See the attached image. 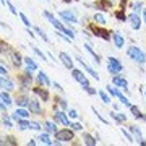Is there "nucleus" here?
<instances>
[{"label": "nucleus", "mask_w": 146, "mask_h": 146, "mask_svg": "<svg viewBox=\"0 0 146 146\" xmlns=\"http://www.w3.org/2000/svg\"><path fill=\"white\" fill-rule=\"evenodd\" d=\"M127 55H128L135 63H138V65H145L146 63V54L143 52L138 46H130L128 47V49H127Z\"/></svg>", "instance_id": "f257e3e1"}, {"label": "nucleus", "mask_w": 146, "mask_h": 146, "mask_svg": "<svg viewBox=\"0 0 146 146\" xmlns=\"http://www.w3.org/2000/svg\"><path fill=\"white\" fill-rule=\"evenodd\" d=\"M107 72L110 75H119L123 72V63L120 62L117 57H107Z\"/></svg>", "instance_id": "f03ea898"}, {"label": "nucleus", "mask_w": 146, "mask_h": 146, "mask_svg": "<svg viewBox=\"0 0 146 146\" xmlns=\"http://www.w3.org/2000/svg\"><path fill=\"white\" fill-rule=\"evenodd\" d=\"M75 58H76V62H78L80 65H81V67L84 68V72L88 73V75H91V76H93V78L96 80V81H99V80H101L99 73L96 72V70H94L93 67H89V65H88V62H86V60H84L83 57H80V55H76V57H75Z\"/></svg>", "instance_id": "7ed1b4c3"}, {"label": "nucleus", "mask_w": 146, "mask_h": 146, "mask_svg": "<svg viewBox=\"0 0 146 146\" xmlns=\"http://www.w3.org/2000/svg\"><path fill=\"white\" fill-rule=\"evenodd\" d=\"M58 16H60L65 23H72V25L78 23L76 11H73V10H62V11H58Z\"/></svg>", "instance_id": "20e7f679"}, {"label": "nucleus", "mask_w": 146, "mask_h": 146, "mask_svg": "<svg viewBox=\"0 0 146 146\" xmlns=\"http://www.w3.org/2000/svg\"><path fill=\"white\" fill-rule=\"evenodd\" d=\"M73 128H63V130H58L55 133V138L58 141H62V143H68V141L73 140Z\"/></svg>", "instance_id": "39448f33"}, {"label": "nucleus", "mask_w": 146, "mask_h": 146, "mask_svg": "<svg viewBox=\"0 0 146 146\" xmlns=\"http://www.w3.org/2000/svg\"><path fill=\"white\" fill-rule=\"evenodd\" d=\"M42 16H44V18H46V20L49 21V23H50L54 28H55V29H58V31H63V29H65V26H63L62 23H60V21H58L57 18H55L52 13H50V11L44 10V11H42Z\"/></svg>", "instance_id": "423d86ee"}, {"label": "nucleus", "mask_w": 146, "mask_h": 146, "mask_svg": "<svg viewBox=\"0 0 146 146\" xmlns=\"http://www.w3.org/2000/svg\"><path fill=\"white\" fill-rule=\"evenodd\" d=\"M31 115V110H28L26 107H18V109L11 114V119L13 120H20V119H29Z\"/></svg>", "instance_id": "0eeeda50"}, {"label": "nucleus", "mask_w": 146, "mask_h": 146, "mask_svg": "<svg viewBox=\"0 0 146 146\" xmlns=\"http://www.w3.org/2000/svg\"><path fill=\"white\" fill-rule=\"evenodd\" d=\"M70 117H68V114H65L63 110H57L55 114H54V120L55 122H58V123H62V125L65 127H70Z\"/></svg>", "instance_id": "6e6552de"}, {"label": "nucleus", "mask_w": 146, "mask_h": 146, "mask_svg": "<svg viewBox=\"0 0 146 146\" xmlns=\"http://www.w3.org/2000/svg\"><path fill=\"white\" fill-rule=\"evenodd\" d=\"M128 21H130L131 29H135V31H140V29H141V18L138 16V13H136V11L128 15Z\"/></svg>", "instance_id": "1a4fd4ad"}, {"label": "nucleus", "mask_w": 146, "mask_h": 146, "mask_svg": "<svg viewBox=\"0 0 146 146\" xmlns=\"http://www.w3.org/2000/svg\"><path fill=\"white\" fill-rule=\"evenodd\" d=\"M112 83H114L117 88L123 89V91H128V81H127L123 76H119V75H115L114 78H112Z\"/></svg>", "instance_id": "9d476101"}, {"label": "nucleus", "mask_w": 146, "mask_h": 146, "mask_svg": "<svg viewBox=\"0 0 146 146\" xmlns=\"http://www.w3.org/2000/svg\"><path fill=\"white\" fill-rule=\"evenodd\" d=\"M29 110L36 115H42V107H41V104H39V99L33 98V99L29 101Z\"/></svg>", "instance_id": "9b49d317"}, {"label": "nucleus", "mask_w": 146, "mask_h": 146, "mask_svg": "<svg viewBox=\"0 0 146 146\" xmlns=\"http://www.w3.org/2000/svg\"><path fill=\"white\" fill-rule=\"evenodd\" d=\"M84 49H86V52H88L89 55L94 58V65H99V63H101V57H99L96 52H94L93 44H91V42H84Z\"/></svg>", "instance_id": "f8f14e48"}, {"label": "nucleus", "mask_w": 146, "mask_h": 146, "mask_svg": "<svg viewBox=\"0 0 146 146\" xmlns=\"http://www.w3.org/2000/svg\"><path fill=\"white\" fill-rule=\"evenodd\" d=\"M37 81L41 83L42 88H49V86H52V81L49 80V76H47L46 72H39L37 73Z\"/></svg>", "instance_id": "ddd939ff"}, {"label": "nucleus", "mask_w": 146, "mask_h": 146, "mask_svg": "<svg viewBox=\"0 0 146 146\" xmlns=\"http://www.w3.org/2000/svg\"><path fill=\"white\" fill-rule=\"evenodd\" d=\"M29 98L26 96V93H21L18 98L15 99V104L18 106V107H29Z\"/></svg>", "instance_id": "4468645a"}, {"label": "nucleus", "mask_w": 146, "mask_h": 146, "mask_svg": "<svg viewBox=\"0 0 146 146\" xmlns=\"http://www.w3.org/2000/svg\"><path fill=\"white\" fill-rule=\"evenodd\" d=\"M58 57H60V60H62V63L65 65V68H68V70H73V60H72V57L68 55V54H65V52H58Z\"/></svg>", "instance_id": "2eb2a0df"}, {"label": "nucleus", "mask_w": 146, "mask_h": 146, "mask_svg": "<svg viewBox=\"0 0 146 146\" xmlns=\"http://www.w3.org/2000/svg\"><path fill=\"white\" fill-rule=\"evenodd\" d=\"M2 88L5 89V91H13L15 89V83H13V80L10 76H2Z\"/></svg>", "instance_id": "dca6fc26"}, {"label": "nucleus", "mask_w": 146, "mask_h": 146, "mask_svg": "<svg viewBox=\"0 0 146 146\" xmlns=\"http://www.w3.org/2000/svg\"><path fill=\"white\" fill-rule=\"evenodd\" d=\"M112 41H114V44H115V47H117V49H123V46H125V37L122 36L120 33H114Z\"/></svg>", "instance_id": "f3484780"}, {"label": "nucleus", "mask_w": 146, "mask_h": 146, "mask_svg": "<svg viewBox=\"0 0 146 146\" xmlns=\"http://www.w3.org/2000/svg\"><path fill=\"white\" fill-rule=\"evenodd\" d=\"M128 130L131 131V135H133V138L136 140V143H140V141L143 140V133H141L140 127H136V125H130V127H128Z\"/></svg>", "instance_id": "a211bd4d"}, {"label": "nucleus", "mask_w": 146, "mask_h": 146, "mask_svg": "<svg viewBox=\"0 0 146 146\" xmlns=\"http://www.w3.org/2000/svg\"><path fill=\"white\" fill-rule=\"evenodd\" d=\"M44 128H46V131H49L50 135H55L57 133V125H55V120H46V123H44Z\"/></svg>", "instance_id": "6ab92c4d"}, {"label": "nucleus", "mask_w": 146, "mask_h": 146, "mask_svg": "<svg viewBox=\"0 0 146 146\" xmlns=\"http://www.w3.org/2000/svg\"><path fill=\"white\" fill-rule=\"evenodd\" d=\"M37 140H39V143H42V145H47V146L54 145V141L50 140V133H49V131H46V133H41V135L37 136Z\"/></svg>", "instance_id": "aec40b11"}, {"label": "nucleus", "mask_w": 146, "mask_h": 146, "mask_svg": "<svg viewBox=\"0 0 146 146\" xmlns=\"http://www.w3.org/2000/svg\"><path fill=\"white\" fill-rule=\"evenodd\" d=\"M8 57H10V60L11 62H13V65H15V67H21V60H23V58L20 57V54L18 52H15V50H11L10 54H8Z\"/></svg>", "instance_id": "412c9836"}, {"label": "nucleus", "mask_w": 146, "mask_h": 146, "mask_svg": "<svg viewBox=\"0 0 146 146\" xmlns=\"http://www.w3.org/2000/svg\"><path fill=\"white\" fill-rule=\"evenodd\" d=\"M98 96L101 98V101H102V102H104L106 106H109L110 102H112V99H110L112 96H110V94L107 93V91H102V89H99V91H98Z\"/></svg>", "instance_id": "4be33fe9"}, {"label": "nucleus", "mask_w": 146, "mask_h": 146, "mask_svg": "<svg viewBox=\"0 0 146 146\" xmlns=\"http://www.w3.org/2000/svg\"><path fill=\"white\" fill-rule=\"evenodd\" d=\"M106 91H107V93H109L112 98H117V99L122 96V91H120V88H115V86H110V84H107V86H106Z\"/></svg>", "instance_id": "5701e85b"}, {"label": "nucleus", "mask_w": 146, "mask_h": 146, "mask_svg": "<svg viewBox=\"0 0 146 146\" xmlns=\"http://www.w3.org/2000/svg\"><path fill=\"white\" fill-rule=\"evenodd\" d=\"M0 98H2V104L8 106V107H10V106L13 104V102H15V101L11 99L10 93H8V91H5V89H3V91H2V96H0Z\"/></svg>", "instance_id": "b1692460"}, {"label": "nucleus", "mask_w": 146, "mask_h": 146, "mask_svg": "<svg viewBox=\"0 0 146 146\" xmlns=\"http://www.w3.org/2000/svg\"><path fill=\"white\" fill-rule=\"evenodd\" d=\"M16 127H18L21 131H26V130L31 128V123L28 122V119H20V120H16Z\"/></svg>", "instance_id": "393cba45"}, {"label": "nucleus", "mask_w": 146, "mask_h": 146, "mask_svg": "<svg viewBox=\"0 0 146 146\" xmlns=\"http://www.w3.org/2000/svg\"><path fill=\"white\" fill-rule=\"evenodd\" d=\"M98 138H93V136L89 135V133H83V143L88 146H96L98 145Z\"/></svg>", "instance_id": "a878e982"}, {"label": "nucleus", "mask_w": 146, "mask_h": 146, "mask_svg": "<svg viewBox=\"0 0 146 146\" xmlns=\"http://www.w3.org/2000/svg\"><path fill=\"white\" fill-rule=\"evenodd\" d=\"M23 62H25L26 68H29V70H33V72H36V70H37V63H36V60H34V58L25 57V58H23Z\"/></svg>", "instance_id": "bb28decb"}, {"label": "nucleus", "mask_w": 146, "mask_h": 146, "mask_svg": "<svg viewBox=\"0 0 146 146\" xmlns=\"http://www.w3.org/2000/svg\"><path fill=\"white\" fill-rule=\"evenodd\" d=\"M110 117H112L117 123H123V122L127 120V115L122 114V112H110Z\"/></svg>", "instance_id": "cd10ccee"}, {"label": "nucleus", "mask_w": 146, "mask_h": 146, "mask_svg": "<svg viewBox=\"0 0 146 146\" xmlns=\"http://www.w3.org/2000/svg\"><path fill=\"white\" fill-rule=\"evenodd\" d=\"M93 18H94V21H96L99 26H106V23H107V21H106V18H104V15H101V13H94Z\"/></svg>", "instance_id": "c85d7f7f"}, {"label": "nucleus", "mask_w": 146, "mask_h": 146, "mask_svg": "<svg viewBox=\"0 0 146 146\" xmlns=\"http://www.w3.org/2000/svg\"><path fill=\"white\" fill-rule=\"evenodd\" d=\"M120 133H122V135H123V136H125V138H127V141H128V143H135V138H133V135H131V131H130V133H128V131H127V130H123V127H122V128H120Z\"/></svg>", "instance_id": "c756f323"}, {"label": "nucleus", "mask_w": 146, "mask_h": 146, "mask_svg": "<svg viewBox=\"0 0 146 146\" xmlns=\"http://www.w3.org/2000/svg\"><path fill=\"white\" fill-rule=\"evenodd\" d=\"M34 93H36L37 96H41L42 101H46V102H47V99H49V94H47V91H44V89H41V88H34Z\"/></svg>", "instance_id": "7c9ffc66"}, {"label": "nucleus", "mask_w": 146, "mask_h": 146, "mask_svg": "<svg viewBox=\"0 0 146 146\" xmlns=\"http://www.w3.org/2000/svg\"><path fill=\"white\" fill-rule=\"evenodd\" d=\"M34 31H36L37 34H39V36H41V39H42L44 42H49V37H47V33L44 31V29H41L39 26H36V28H34Z\"/></svg>", "instance_id": "2f4dec72"}, {"label": "nucleus", "mask_w": 146, "mask_h": 146, "mask_svg": "<svg viewBox=\"0 0 146 146\" xmlns=\"http://www.w3.org/2000/svg\"><path fill=\"white\" fill-rule=\"evenodd\" d=\"M18 16H20V20L23 21V25H25V26H26V28H31V23H29V20H28V16L25 15L23 11H20V13H18Z\"/></svg>", "instance_id": "473e14b6"}, {"label": "nucleus", "mask_w": 146, "mask_h": 146, "mask_svg": "<svg viewBox=\"0 0 146 146\" xmlns=\"http://www.w3.org/2000/svg\"><path fill=\"white\" fill-rule=\"evenodd\" d=\"M91 110H93V112H94V115H96V117H98V119H99L101 122H102V123H106V125H107V123H109V122H107V120H106L104 117H102V115H101V112H99V110H98V109H96V107H94V106H93V107H91Z\"/></svg>", "instance_id": "72a5a7b5"}, {"label": "nucleus", "mask_w": 146, "mask_h": 146, "mask_svg": "<svg viewBox=\"0 0 146 146\" xmlns=\"http://www.w3.org/2000/svg\"><path fill=\"white\" fill-rule=\"evenodd\" d=\"M130 110L133 112V117H135V119H143V114L140 112V109H138L136 106H131V107H130Z\"/></svg>", "instance_id": "f704fd0d"}, {"label": "nucleus", "mask_w": 146, "mask_h": 146, "mask_svg": "<svg viewBox=\"0 0 146 146\" xmlns=\"http://www.w3.org/2000/svg\"><path fill=\"white\" fill-rule=\"evenodd\" d=\"M5 7H8V10H10L11 15H18V11H16V8L10 3V0H5Z\"/></svg>", "instance_id": "c9c22d12"}, {"label": "nucleus", "mask_w": 146, "mask_h": 146, "mask_svg": "<svg viewBox=\"0 0 146 146\" xmlns=\"http://www.w3.org/2000/svg\"><path fill=\"white\" fill-rule=\"evenodd\" d=\"M33 50H34V54H36V55H39V57H41L42 60H44V62H47V57H46V54H42L41 50H39V47H33Z\"/></svg>", "instance_id": "e433bc0d"}, {"label": "nucleus", "mask_w": 146, "mask_h": 146, "mask_svg": "<svg viewBox=\"0 0 146 146\" xmlns=\"http://www.w3.org/2000/svg\"><path fill=\"white\" fill-rule=\"evenodd\" d=\"M131 8H133L136 13H138V11H143V2H136V3H133Z\"/></svg>", "instance_id": "4c0bfd02"}, {"label": "nucleus", "mask_w": 146, "mask_h": 146, "mask_svg": "<svg viewBox=\"0 0 146 146\" xmlns=\"http://www.w3.org/2000/svg\"><path fill=\"white\" fill-rule=\"evenodd\" d=\"M67 114H68V117H70L72 120H73V119H78V112H76L75 109H68Z\"/></svg>", "instance_id": "58836bf2"}, {"label": "nucleus", "mask_w": 146, "mask_h": 146, "mask_svg": "<svg viewBox=\"0 0 146 146\" xmlns=\"http://www.w3.org/2000/svg\"><path fill=\"white\" fill-rule=\"evenodd\" d=\"M0 26H2V31H3V33H8V34H10V36H11V33H13V31H11V29H10V26H7V23H5V21H2V23H0Z\"/></svg>", "instance_id": "ea45409f"}, {"label": "nucleus", "mask_w": 146, "mask_h": 146, "mask_svg": "<svg viewBox=\"0 0 146 146\" xmlns=\"http://www.w3.org/2000/svg\"><path fill=\"white\" fill-rule=\"evenodd\" d=\"M70 127H72L75 131H81V130H83V125H81V123H78V122H75V123H70Z\"/></svg>", "instance_id": "a19ab883"}, {"label": "nucleus", "mask_w": 146, "mask_h": 146, "mask_svg": "<svg viewBox=\"0 0 146 146\" xmlns=\"http://www.w3.org/2000/svg\"><path fill=\"white\" fill-rule=\"evenodd\" d=\"M42 125L39 122H31V130H36V131H41Z\"/></svg>", "instance_id": "79ce46f5"}, {"label": "nucleus", "mask_w": 146, "mask_h": 146, "mask_svg": "<svg viewBox=\"0 0 146 146\" xmlns=\"http://www.w3.org/2000/svg\"><path fill=\"white\" fill-rule=\"evenodd\" d=\"M3 127H7V128H13V122H11L8 117H5V119H3Z\"/></svg>", "instance_id": "37998d69"}, {"label": "nucleus", "mask_w": 146, "mask_h": 146, "mask_svg": "<svg viewBox=\"0 0 146 146\" xmlns=\"http://www.w3.org/2000/svg\"><path fill=\"white\" fill-rule=\"evenodd\" d=\"M57 101H58V104H60V107H62V109H68L67 99H63V98H60V99H58V98H57Z\"/></svg>", "instance_id": "c03bdc74"}, {"label": "nucleus", "mask_w": 146, "mask_h": 146, "mask_svg": "<svg viewBox=\"0 0 146 146\" xmlns=\"http://www.w3.org/2000/svg\"><path fill=\"white\" fill-rule=\"evenodd\" d=\"M52 86H54V89H55V91L63 93V88H62V84H60V83H52Z\"/></svg>", "instance_id": "a18cd8bd"}, {"label": "nucleus", "mask_w": 146, "mask_h": 146, "mask_svg": "<svg viewBox=\"0 0 146 146\" xmlns=\"http://www.w3.org/2000/svg\"><path fill=\"white\" fill-rule=\"evenodd\" d=\"M7 107H8V106L2 104V119H5V117H8V112H7Z\"/></svg>", "instance_id": "49530a36"}, {"label": "nucleus", "mask_w": 146, "mask_h": 146, "mask_svg": "<svg viewBox=\"0 0 146 146\" xmlns=\"http://www.w3.org/2000/svg\"><path fill=\"white\" fill-rule=\"evenodd\" d=\"M0 72H2V76H8V70L5 68V63H2V67H0Z\"/></svg>", "instance_id": "de8ad7c7"}, {"label": "nucleus", "mask_w": 146, "mask_h": 146, "mask_svg": "<svg viewBox=\"0 0 146 146\" xmlns=\"http://www.w3.org/2000/svg\"><path fill=\"white\" fill-rule=\"evenodd\" d=\"M143 23L146 25V8H143Z\"/></svg>", "instance_id": "09e8293b"}, {"label": "nucleus", "mask_w": 146, "mask_h": 146, "mask_svg": "<svg viewBox=\"0 0 146 146\" xmlns=\"http://www.w3.org/2000/svg\"><path fill=\"white\" fill-rule=\"evenodd\" d=\"M28 145H29V146H34V145H36V140H29V141H28Z\"/></svg>", "instance_id": "8fccbe9b"}, {"label": "nucleus", "mask_w": 146, "mask_h": 146, "mask_svg": "<svg viewBox=\"0 0 146 146\" xmlns=\"http://www.w3.org/2000/svg\"><path fill=\"white\" fill-rule=\"evenodd\" d=\"M145 98H146V89H145Z\"/></svg>", "instance_id": "3c124183"}, {"label": "nucleus", "mask_w": 146, "mask_h": 146, "mask_svg": "<svg viewBox=\"0 0 146 146\" xmlns=\"http://www.w3.org/2000/svg\"><path fill=\"white\" fill-rule=\"evenodd\" d=\"M44 2H50V0H44Z\"/></svg>", "instance_id": "603ef678"}]
</instances>
